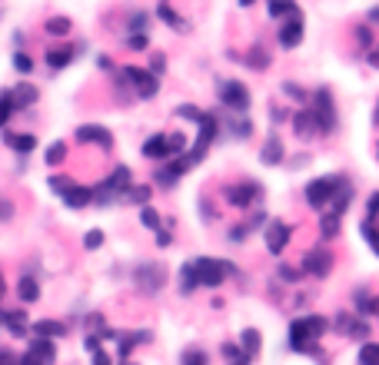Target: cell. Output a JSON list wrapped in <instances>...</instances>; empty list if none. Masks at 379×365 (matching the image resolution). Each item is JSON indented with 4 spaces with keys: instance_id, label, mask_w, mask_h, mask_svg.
Returning <instances> with one entry per match:
<instances>
[{
    "instance_id": "10",
    "label": "cell",
    "mask_w": 379,
    "mask_h": 365,
    "mask_svg": "<svg viewBox=\"0 0 379 365\" xmlns=\"http://www.w3.org/2000/svg\"><path fill=\"white\" fill-rule=\"evenodd\" d=\"M316 123L323 133H333L336 129V113H333V93L329 90H316Z\"/></svg>"
},
{
    "instance_id": "7",
    "label": "cell",
    "mask_w": 379,
    "mask_h": 365,
    "mask_svg": "<svg viewBox=\"0 0 379 365\" xmlns=\"http://www.w3.org/2000/svg\"><path fill=\"white\" fill-rule=\"evenodd\" d=\"M213 140H217V117H203V120H200V137H196L193 150L186 153V156L193 160V166L206 156V150H210V143H213Z\"/></svg>"
},
{
    "instance_id": "53",
    "label": "cell",
    "mask_w": 379,
    "mask_h": 365,
    "mask_svg": "<svg viewBox=\"0 0 379 365\" xmlns=\"http://www.w3.org/2000/svg\"><path fill=\"white\" fill-rule=\"evenodd\" d=\"M356 37H359V43H363V47H369V27H359Z\"/></svg>"
},
{
    "instance_id": "35",
    "label": "cell",
    "mask_w": 379,
    "mask_h": 365,
    "mask_svg": "<svg viewBox=\"0 0 379 365\" xmlns=\"http://www.w3.org/2000/svg\"><path fill=\"white\" fill-rule=\"evenodd\" d=\"M243 345H247L249 355H256L260 352V332H256V329H247V332H243Z\"/></svg>"
},
{
    "instance_id": "56",
    "label": "cell",
    "mask_w": 379,
    "mask_h": 365,
    "mask_svg": "<svg viewBox=\"0 0 379 365\" xmlns=\"http://www.w3.org/2000/svg\"><path fill=\"white\" fill-rule=\"evenodd\" d=\"M157 246H170V236H166L163 229H160V233H157Z\"/></svg>"
},
{
    "instance_id": "34",
    "label": "cell",
    "mask_w": 379,
    "mask_h": 365,
    "mask_svg": "<svg viewBox=\"0 0 379 365\" xmlns=\"http://www.w3.org/2000/svg\"><path fill=\"white\" fill-rule=\"evenodd\" d=\"M47 33L64 37V33H70V21H67V17H54V21H47Z\"/></svg>"
},
{
    "instance_id": "18",
    "label": "cell",
    "mask_w": 379,
    "mask_h": 365,
    "mask_svg": "<svg viewBox=\"0 0 379 365\" xmlns=\"http://www.w3.org/2000/svg\"><path fill=\"white\" fill-rule=\"evenodd\" d=\"M77 140L80 143H100V146H110V133L103 127H80L77 129Z\"/></svg>"
},
{
    "instance_id": "2",
    "label": "cell",
    "mask_w": 379,
    "mask_h": 365,
    "mask_svg": "<svg viewBox=\"0 0 379 365\" xmlns=\"http://www.w3.org/2000/svg\"><path fill=\"white\" fill-rule=\"evenodd\" d=\"M343 182H346L343 176H319V180H313L310 186H306V203L323 213L326 206L333 203V196L339 193V186H343Z\"/></svg>"
},
{
    "instance_id": "57",
    "label": "cell",
    "mask_w": 379,
    "mask_h": 365,
    "mask_svg": "<svg viewBox=\"0 0 379 365\" xmlns=\"http://www.w3.org/2000/svg\"><path fill=\"white\" fill-rule=\"evenodd\" d=\"M223 352H227L230 359H237V355H243V352H239V349H237V345H227V349H223Z\"/></svg>"
},
{
    "instance_id": "20",
    "label": "cell",
    "mask_w": 379,
    "mask_h": 365,
    "mask_svg": "<svg viewBox=\"0 0 379 365\" xmlns=\"http://www.w3.org/2000/svg\"><path fill=\"white\" fill-rule=\"evenodd\" d=\"M11 97H13V110H23V107H30L33 100H37V86H30V83H21V86H13V90H11Z\"/></svg>"
},
{
    "instance_id": "3",
    "label": "cell",
    "mask_w": 379,
    "mask_h": 365,
    "mask_svg": "<svg viewBox=\"0 0 379 365\" xmlns=\"http://www.w3.org/2000/svg\"><path fill=\"white\" fill-rule=\"evenodd\" d=\"M127 190H130V170H127V166H117V170H113V176H110V180H103L97 186L94 199H97L100 206H107V203H113V199H120Z\"/></svg>"
},
{
    "instance_id": "22",
    "label": "cell",
    "mask_w": 379,
    "mask_h": 365,
    "mask_svg": "<svg viewBox=\"0 0 379 365\" xmlns=\"http://www.w3.org/2000/svg\"><path fill=\"white\" fill-rule=\"evenodd\" d=\"M30 332L33 335H40V339H60V335L67 332L60 323H50V319H40V323H33L30 325Z\"/></svg>"
},
{
    "instance_id": "64",
    "label": "cell",
    "mask_w": 379,
    "mask_h": 365,
    "mask_svg": "<svg viewBox=\"0 0 379 365\" xmlns=\"http://www.w3.org/2000/svg\"><path fill=\"white\" fill-rule=\"evenodd\" d=\"M376 120H379V113H376Z\"/></svg>"
},
{
    "instance_id": "59",
    "label": "cell",
    "mask_w": 379,
    "mask_h": 365,
    "mask_svg": "<svg viewBox=\"0 0 379 365\" xmlns=\"http://www.w3.org/2000/svg\"><path fill=\"white\" fill-rule=\"evenodd\" d=\"M369 64H373V66H379V50H376V54H369Z\"/></svg>"
},
{
    "instance_id": "13",
    "label": "cell",
    "mask_w": 379,
    "mask_h": 365,
    "mask_svg": "<svg viewBox=\"0 0 379 365\" xmlns=\"http://www.w3.org/2000/svg\"><path fill=\"white\" fill-rule=\"evenodd\" d=\"M303 40V13L296 11L290 17V21L283 23V30H280V43L286 47V50H296V43Z\"/></svg>"
},
{
    "instance_id": "33",
    "label": "cell",
    "mask_w": 379,
    "mask_h": 365,
    "mask_svg": "<svg viewBox=\"0 0 379 365\" xmlns=\"http://www.w3.org/2000/svg\"><path fill=\"white\" fill-rule=\"evenodd\" d=\"M160 17L166 23H170V27H174V30H186V23H183V17H176L174 11H170V7H166V4H160Z\"/></svg>"
},
{
    "instance_id": "48",
    "label": "cell",
    "mask_w": 379,
    "mask_h": 365,
    "mask_svg": "<svg viewBox=\"0 0 379 365\" xmlns=\"http://www.w3.org/2000/svg\"><path fill=\"white\" fill-rule=\"evenodd\" d=\"M366 209H369V216H379V193H373V196H369Z\"/></svg>"
},
{
    "instance_id": "31",
    "label": "cell",
    "mask_w": 379,
    "mask_h": 365,
    "mask_svg": "<svg viewBox=\"0 0 379 365\" xmlns=\"http://www.w3.org/2000/svg\"><path fill=\"white\" fill-rule=\"evenodd\" d=\"M11 113H13V97H11V90H4V93H0V129L7 127Z\"/></svg>"
},
{
    "instance_id": "51",
    "label": "cell",
    "mask_w": 379,
    "mask_h": 365,
    "mask_svg": "<svg viewBox=\"0 0 379 365\" xmlns=\"http://www.w3.org/2000/svg\"><path fill=\"white\" fill-rule=\"evenodd\" d=\"M163 70H166V60H163V57H153V70H150V74H163Z\"/></svg>"
},
{
    "instance_id": "38",
    "label": "cell",
    "mask_w": 379,
    "mask_h": 365,
    "mask_svg": "<svg viewBox=\"0 0 379 365\" xmlns=\"http://www.w3.org/2000/svg\"><path fill=\"white\" fill-rule=\"evenodd\" d=\"M140 223L150 226V229H160V216H157L150 206H147V209H140Z\"/></svg>"
},
{
    "instance_id": "30",
    "label": "cell",
    "mask_w": 379,
    "mask_h": 365,
    "mask_svg": "<svg viewBox=\"0 0 379 365\" xmlns=\"http://www.w3.org/2000/svg\"><path fill=\"white\" fill-rule=\"evenodd\" d=\"M319 229H323L326 239H336V236H339V216L323 213V223H319Z\"/></svg>"
},
{
    "instance_id": "45",
    "label": "cell",
    "mask_w": 379,
    "mask_h": 365,
    "mask_svg": "<svg viewBox=\"0 0 379 365\" xmlns=\"http://www.w3.org/2000/svg\"><path fill=\"white\" fill-rule=\"evenodd\" d=\"M170 156H180V150H183V137H170Z\"/></svg>"
},
{
    "instance_id": "43",
    "label": "cell",
    "mask_w": 379,
    "mask_h": 365,
    "mask_svg": "<svg viewBox=\"0 0 379 365\" xmlns=\"http://www.w3.org/2000/svg\"><path fill=\"white\" fill-rule=\"evenodd\" d=\"M363 236H366V243L379 253V233H373V226H369V223H363Z\"/></svg>"
},
{
    "instance_id": "24",
    "label": "cell",
    "mask_w": 379,
    "mask_h": 365,
    "mask_svg": "<svg viewBox=\"0 0 379 365\" xmlns=\"http://www.w3.org/2000/svg\"><path fill=\"white\" fill-rule=\"evenodd\" d=\"M336 329L343 335H356V339H366V325L356 323L353 315H339V323H336Z\"/></svg>"
},
{
    "instance_id": "9",
    "label": "cell",
    "mask_w": 379,
    "mask_h": 365,
    "mask_svg": "<svg viewBox=\"0 0 379 365\" xmlns=\"http://www.w3.org/2000/svg\"><path fill=\"white\" fill-rule=\"evenodd\" d=\"M220 103L230 110H247L249 107V90L239 80H227L220 86Z\"/></svg>"
},
{
    "instance_id": "37",
    "label": "cell",
    "mask_w": 379,
    "mask_h": 365,
    "mask_svg": "<svg viewBox=\"0 0 379 365\" xmlns=\"http://www.w3.org/2000/svg\"><path fill=\"white\" fill-rule=\"evenodd\" d=\"M70 186H74V180H70V176H54V180H50V190H54V193H60V196H64Z\"/></svg>"
},
{
    "instance_id": "54",
    "label": "cell",
    "mask_w": 379,
    "mask_h": 365,
    "mask_svg": "<svg viewBox=\"0 0 379 365\" xmlns=\"http://www.w3.org/2000/svg\"><path fill=\"white\" fill-rule=\"evenodd\" d=\"M94 365H110V355H103V352H94Z\"/></svg>"
},
{
    "instance_id": "46",
    "label": "cell",
    "mask_w": 379,
    "mask_h": 365,
    "mask_svg": "<svg viewBox=\"0 0 379 365\" xmlns=\"http://www.w3.org/2000/svg\"><path fill=\"white\" fill-rule=\"evenodd\" d=\"M283 90H286L290 97H296V100H306V93H303V90H300L296 83H283Z\"/></svg>"
},
{
    "instance_id": "39",
    "label": "cell",
    "mask_w": 379,
    "mask_h": 365,
    "mask_svg": "<svg viewBox=\"0 0 379 365\" xmlns=\"http://www.w3.org/2000/svg\"><path fill=\"white\" fill-rule=\"evenodd\" d=\"M64 156H67V146H64V143H54V146L47 150V163H60Z\"/></svg>"
},
{
    "instance_id": "16",
    "label": "cell",
    "mask_w": 379,
    "mask_h": 365,
    "mask_svg": "<svg viewBox=\"0 0 379 365\" xmlns=\"http://www.w3.org/2000/svg\"><path fill=\"white\" fill-rule=\"evenodd\" d=\"M90 199H94V193H90L87 186H80V182H74V186L64 193V203L70 206V209H84Z\"/></svg>"
},
{
    "instance_id": "50",
    "label": "cell",
    "mask_w": 379,
    "mask_h": 365,
    "mask_svg": "<svg viewBox=\"0 0 379 365\" xmlns=\"http://www.w3.org/2000/svg\"><path fill=\"white\" fill-rule=\"evenodd\" d=\"M143 47H147V37H130V50H143Z\"/></svg>"
},
{
    "instance_id": "52",
    "label": "cell",
    "mask_w": 379,
    "mask_h": 365,
    "mask_svg": "<svg viewBox=\"0 0 379 365\" xmlns=\"http://www.w3.org/2000/svg\"><path fill=\"white\" fill-rule=\"evenodd\" d=\"M0 365H21V359H13L11 352H0Z\"/></svg>"
},
{
    "instance_id": "41",
    "label": "cell",
    "mask_w": 379,
    "mask_h": 365,
    "mask_svg": "<svg viewBox=\"0 0 379 365\" xmlns=\"http://www.w3.org/2000/svg\"><path fill=\"white\" fill-rule=\"evenodd\" d=\"M183 365H206V355L190 349V352H183Z\"/></svg>"
},
{
    "instance_id": "61",
    "label": "cell",
    "mask_w": 379,
    "mask_h": 365,
    "mask_svg": "<svg viewBox=\"0 0 379 365\" xmlns=\"http://www.w3.org/2000/svg\"><path fill=\"white\" fill-rule=\"evenodd\" d=\"M4 289H7V286H4V272H0V299H4Z\"/></svg>"
},
{
    "instance_id": "15",
    "label": "cell",
    "mask_w": 379,
    "mask_h": 365,
    "mask_svg": "<svg viewBox=\"0 0 379 365\" xmlns=\"http://www.w3.org/2000/svg\"><path fill=\"white\" fill-rule=\"evenodd\" d=\"M293 129H296L300 137H313L316 129H319V123H316V113H313V110H300V113L293 117Z\"/></svg>"
},
{
    "instance_id": "12",
    "label": "cell",
    "mask_w": 379,
    "mask_h": 365,
    "mask_svg": "<svg viewBox=\"0 0 379 365\" xmlns=\"http://www.w3.org/2000/svg\"><path fill=\"white\" fill-rule=\"evenodd\" d=\"M190 166H193V160H190L186 153H180V160H170L160 173H157V182H163V186H174V182L180 180V176H183Z\"/></svg>"
},
{
    "instance_id": "21",
    "label": "cell",
    "mask_w": 379,
    "mask_h": 365,
    "mask_svg": "<svg viewBox=\"0 0 379 365\" xmlns=\"http://www.w3.org/2000/svg\"><path fill=\"white\" fill-rule=\"evenodd\" d=\"M263 163H266V166L283 163V140L276 137V133H270V140H266V146H263Z\"/></svg>"
},
{
    "instance_id": "63",
    "label": "cell",
    "mask_w": 379,
    "mask_h": 365,
    "mask_svg": "<svg viewBox=\"0 0 379 365\" xmlns=\"http://www.w3.org/2000/svg\"><path fill=\"white\" fill-rule=\"evenodd\" d=\"M233 365H249V362H247V359H239V362H233Z\"/></svg>"
},
{
    "instance_id": "11",
    "label": "cell",
    "mask_w": 379,
    "mask_h": 365,
    "mask_svg": "<svg viewBox=\"0 0 379 365\" xmlns=\"http://www.w3.org/2000/svg\"><path fill=\"white\" fill-rule=\"evenodd\" d=\"M290 226L280 223V219H273L270 226H266V249H270L273 256H280L283 249H286V243H290Z\"/></svg>"
},
{
    "instance_id": "6",
    "label": "cell",
    "mask_w": 379,
    "mask_h": 365,
    "mask_svg": "<svg viewBox=\"0 0 379 365\" xmlns=\"http://www.w3.org/2000/svg\"><path fill=\"white\" fill-rule=\"evenodd\" d=\"M54 359H57V345L50 342V339L33 335L30 349H27V355L21 359V365H54Z\"/></svg>"
},
{
    "instance_id": "14",
    "label": "cell",
    "mask_w": 379,
    "mask_h": 365,
    "mask_svg": "<svg viewBox=\"0 0 379 365\" xmlns=\"http://www.w3.org/2000/svg\"><path fill=\"white\" fill-rule=\"evenodd\" d=\"M303 269L310 272V276H326V272L333 269V256L323 253V249H313V253L303 259Z\"/></svg>"
},
{
    "instance_id": "1",
    "label": "cell",
    "mask_w": 379,
    "mask_h": 365,
    "mask_svg": "<svg viewBox=\"0 0 379 365\" xmlns=\"http://www.w3.org/2000/svg\"><path fill=\"white\" fill-rule=\"evenodd\" d=\"M326 332V319L323 315H303V319H293L290 323V349L293 352H310L319 362H326L323 352H316V339Z\"/></svg>"
},
{
    "instance_id": "23",
    "label": "cell",
    "mask_w": 379,
    "mask_h": 365,
    "mask_svg": "<svg viewBox=\"0 0 379 365\" xmlns=\"http://www.w3.org/2000/svg\"><path fill=\"white\" fill-rule=\"evenodd\" d=\"M349 199H353V186H349V182H343V186H339V193L333 196V203H329V213L343 216V213H346V206H349Z\"/></svg>"
},
{
    "instance_id": "47",
    "label": "cell",
    "mask_w": 379,
    "mask_h": 365,
    "mask_svg": "<svg viewBox=\"0 0 379 365\" xmlns=\"http://www.w3.org/2000/svg\"><path fill=\"white\" fill-rule=\"evenodd\" d=\"M130 27H133V30H147V13H137V17H133V23H130Z\"/></svg>"
},
{
    "instance_id": "40",
    "label": "cell",
    "mask_w": 379,
    "mask_h": 365,
    "mask_svg": "<svg viewBox=\"0 0 379 365\" xmlns=\"http://www.w3.org/2000/svg\"><path fill=\"white\" fill-rule=\"evenodd\" d=\"M13 66H17L21 74H30V70H33V60L27 54H17V57H13Z\"/></svg>"
},
{
    "instance_id": "32",
    "label": "cell",
    "mask_w": 379,
    "mask_h": 365,
    "mask_svg": "<svg viewBox=\"0 0 379 365\" xmlns=\"http://www.w3.org/2000/svg\"><path fill=\"white\" fill-rule=\"evenodd\" d=\"M37 296H40V289H37V279L23 276V279H21V299L23 302H37Z\"/></svg>"
},
{
    "instance_id": "28",
    "label": "cell",
    "mask_w": 379,
    "mask_h": 365,
    "mask_svg": "<svg viewBox=\"0 0 379 365\" xmlns=\"http://www.w3.org/2000/svg\"><path fill=\"white\" fill-rule=\"evenodd\" d=\"M196 286H200V279H196V266L193 262H183V269H180V289L193 292Z\"/></svg>"
},
{
    "instance_id": "26",
    "label": "cell",
    "mask_w": 379,
    "mask_h": 365,
    "mask_svg": "<svg viewBox=\"0 0 379 365\" xmlns=\"http://www.w3.org/2000/svg\"><path fill=\"white\" fill-rule=\"evenodd\" d=\"M243 60H247L253 70H266V66H270V50H263V47H253V50H249Z\"/></svg>"
},
{
    "instance_id": "17",
    "label": "cell",
    "mask_w": 379,
    "mask_h": 365,
    "mask_svg": "<svg viewBox=\"0 0 379 365\" xmlns=\"http://www.w3.org/2000/svg\"><path fill=\"white\" fill-rule=\"evenodd\" d=\"M143 156H150V160H166L170 156V143H166V137H150V140L143 143Z\"/></svg>"
},
{
    "instance_id": "25",
    "label": "cell",
    "mask_w": 379,
    "mask_h": 365,
    "mask_svg": "<svg viewBox=\"0 0 379 365\" xmlns=\"http://www.w3.org/2000/svg\"><path fill=\"white\" fill-rule=\"evenodd\" d=\"M4 140H7V146H13L17 153H30L33 146H37V140H33L30 133H23V137H17V133H4Z\"/></svg>"
},
{
    "instance_id": "60",
    "label": "cell",
    "mask_w": 379,
    "mask_h": 365,
    "mask_svg": "<svg viewBox=\"0 0 379 365\" xmlns=\"http://www.w3.org/2000/svg\"><path fill=\"white\" fill-rule=\"evenodd\" d=\"M369 21H379V7H373V11H369Z\"/></svg>"
},
{
    "instance_id": "5",
    "label": "cell",
    "mask_w": 379,
    "mask_h": 365,
    "mask_svg": "<svg viewBox=\"0 0 379 365\" xmlns=\"http://www.w3.org/2000/svg\"><path fill=\"white\" fill-rule=\"evenodd\" d=\"M133 279H137V289H140L143 296H153V292L163 286L166 272H163L157 262H140V266H137V272H133Z\"/></svg>"
},
{
    "instance_id": "58",
    "label": "cell",
    "mask_w": 379,
    "mask_h": 365,
    "mask_svg": "<svg viewBox=\"0 0 379 365\" xmlns=\"http://www.w3.org/2000/svg\"><path fill=\"white\" fill-rule=\"evenodd\" d=\"M11 216V203H0V219H7Z\"/></svg>"
},
{
    "instance_id": "49",
    "label": "cell",
    "mask_w": 379,
    "mask_h": 365,
    "mask_svg": "<svg viewBox=\"0 0 379 365\" xmlns=\"http://www.w3.org/2000/svg\"><path fill=\"white\" fill-rule=\"evenodd\" d=\"M280 272H283V279H290V282H296V279H300V269H290V266H283Z\"/></svg>"
},
{
    "instance_id": "8",
    "label": "cell",
    "mask_w": 379,
    "mask_h": 365,
    "mask_svg": "<svg viewBox=\"0 0 379 365\" xmlns=\"http://www.w3.org/2000/svg\"><path fill=\"white\" fill-rule=\"evenodd\" d=\"M260 193H263L260 182H256V180H247V182H239V186H230V190H227V199L237 206V209H249V206L260 199Z\"/></svg>"
},
{
    "instance_id": "4",
    "label": "cell",
    "mask_w": 379,
    "mask_h": 365,
    "mask_svg": "<svg viewBox=\"0 0 379 365\" xmlns=\"http://www.w3.org/2000/svg\"><path fill=\"white\" fill-rule=\"evenodd\" d=\"M123 76H127V83L133 86V93H137L140 100L157 97V90H160V76L150 74V70H137V66H127V70H123Z\"/></svg>"
},
{
    "instance_id": "19",
    "label": "cell",
    "mask_w": 379,
    "mask_h": 365,
    "mask_svg": "<svg viewBox=\"0 0 379 365\" xmlns=\"http://www.w3.org/2000/svg\"><path fill=\"white\" fill-rule=\"evenodd\" d=\"M77 50H80V47H54V50H47V64L54 66V70H60V66H67L74 60Z\"/></svg>"
},
{
    "instance_id": "29",
    "label": "cell",
    "mask_w": 379,
    "mask_h": 365,
    "mask_svg": "<svg viewBox=\"0 0 379 365\" xmlns=\"http://www.w3.org/2000/svg\"><path fill=\"white\" fill-rule=\"evenodd\" d=\"M356 365H379V345L376 342H366V345H363V349H359Z\"/></svg>"
},
{
    "instance_id": "42",
    "label": "cell",
    "mask_w": 379,
    "mask_h": 365,
    "mask_svg": "<svg viewBox=\"0 0 379 365\" xmlns=\"http://www.w3.org/2000/svg\"><path fill=\"white\" fill-rule=\"evenodd\" d=\"M176 117H186V120H196V123H200L206 113H200L196 107H180V110H176Z\"/></svg>"
},
{
    "instance_id": "55",
    "label": "cell",
    "mask_w": 379,
    "mask_h": 365,
    "mask_svg": "<svg viewBox=\"0 0 379 365\" xmlns=\"http://www.w3.org/2000/svg\"><path fill=\"white\" fill-rule=\"evenodd\" d=\"M87 349H90V352H100V339H97V335H90V339H87Z\"/></svg>"
},
{
    "instance_id": "62",
    "label": "cell",
    "mask_w": 379,
    "mask_h": 365,
    "mask_svg": "<svg viewBox=\"0 0 379 365\" xmlns=\"http://www.w3.org/2000/svg\"><path fill=\"white\" fill-rule=\"evenodd\" d=\"M249 4H256V0H239V7H249Z\"/></svg>"
},
{
    "instance_id": "36",
    "label": "cell",
    "mask_w": 379,
    "mask_h": 365,
    "mask_svg": "<svg viewBox=\"0 0 379 365\" xmlns=\"http://www.w3.org/2000/svg\"><path fill=\"white\" fill-rule=\"evenodd\" d=\"M123 196H127L130 203H147V199H150V190H147V186H130Z\"/></svg>"
},
{
    "instance_id": "27",
    "label": "cell",
    "mask_w": 379,
    "mask_h": 365,
    "mask_svg": "<svg viewBox=\"0 0 379 365\" xmlns=\"http://www.w3.org/2000/svg\"><path fill=\"white\" fill-rule=\"evenodd\" d=\"M296 11H300L296 0H270V17H276V21L280 17H293Z\"/></svg>"
},
{
    "instance_id": "44",
    "label": "cell",
    "mask_w": 379,
    "mask_h": 365,
    "mask_svg": "<svg viewBox=\"0 0 379 365\" xmlns=\"http://www.w3.org/2000/svg\"><path fill=\"white\" fill-rule=\"evenodd\" d=\"M100 243H103V233H100V229H90L87 233V249H97Z\"/></svg>"
}]
</instances>
